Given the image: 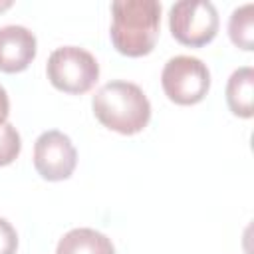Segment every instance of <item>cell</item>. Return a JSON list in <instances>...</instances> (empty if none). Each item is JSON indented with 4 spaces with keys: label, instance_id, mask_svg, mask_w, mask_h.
Returning a JSON list of instances; mask_svg holds the SVG:
<instances>
[{
    "label": "cell",
    "instance_id": "1",
    "mask_svg": "<svg viewBox=\"0 0 254 254\" xmlns=\"http://www.w3.org/2000/svg\"><path fill=\"white\" fill-rule=\"evenodd\" d=\"M111 42L129 58L147 56L159 38L161 4L157 0H119L111 4Z\"/></svg>",
    "mask_w": 254,
    "mask_h": 254
},
{
    "label": "cell",
    "instance_id": "2",
    "mask_svg": "<svg viewBox=\"0 0 254 254\" xmlns=\"http://www.w3.org/2000/svg\"><path fill=\"white\" fill-rule=\"evenodd\" d=\"M97 121L121 135L143 131L151 119V103L143 89L131 81L105 83L91 101Z\"/></svg>",
    "mask_w": 254,
    "mask_h": 254
},
{
    "label": "cell",
    "instance_id": "3",
    "mask_svg": "<svg viewBox=\"0 0 254 254\" xmlns=\"http://www.w3.org/2000/svg\"><path fill=\"white\" fill-rule=\"evenodd\" d=\"M46 71L56 89L64 93H85L99 77V64L87 50L64 46L50 54Z\"/></svg>",
    "mask_w": 254,
    "mask_h": 254
},
{
    "label": "cell",
    "instance_id": "4",
    "mask_svg": "<svg viewBox=\"0 0 254 254\" xmlns=\"http://www.w3.org/2000/svg\"><path fill=\"white\" fill-rule=\"evenodd\" d=\"M169 28L173 38L190 48L206 46L218 32V12L206 0H181L171 6Z\"/></svg>",
    "mask_w": 254,
    "mask_h": 254
},
{
    "label": "cell",
    "instance_id": "5",
    "mask_svg": "<svg viewBox=\"0 0 254 254\" xmlns=\"http://www.w3.org/2000/svg\"><path fill=\"white\" fill-rule=\"evenodd\" d=\"M161 83L171 101L179 105H194L204 99L210 87V71L198 58L175 56L165 64Z\"/></svg>",
    "mask_w": 254,
    "mask_h": 254
},
{
    "label": "cell",
    "instance_id": "6",
    "mask_svg": "<svg viewBox=\"0 0 254 254\" xmlns=\"http://www.w3.org/2000/svg\"><path fill=\"white\" fill-rule=\"evenodd\" d=\"M77 163L71 139L58 129L42 133L34 143V167L46 181L67 179Z\"/></svg>",
    "mask_w": 254,
    "mask_h": 254
},
{
    "label": "cell",
    "instance_id": "7",
    "mask_svg": "<svg viewBox=\"0 0 254 254\" xmlns=\"http://www.w3.org/2000/svg\"><path fill=\"white\" fill-rule=\"evenodd\" d=\"M36 58V36L24 26L0 28V71H24Z\"/></svg>",
    "mask_w": 254,
    "mask_h": 254
},
{
    "label": "cell",
    "instance_id": "8",
    "mask_svg": "<svg viewBox=\"0 0 254 254\" xmlns=\"http://www.w3.org/2000/svg\"><path fill=\"white\" fill-rule=\"evenodd\" d=\"M226 103L238 117H252L254 113V69L250 65L232 71L226 83Z\"/></svg>",
    "mask_w": 254,
    "mask_h": 254
},
{
    "label": "cell",
    "instance_id": "9",
    "mask_svg": "<svg viewBox=\"0 0 254 254\" xmlns=\"http://www.w3.org/2000/svg\"><path fill=\"white\" fill-rule=\"evenodd\" d=\"M56 254H115L111 240L93 228H73L58 242Z\"/></svg>",
    "mask_w": 254,
    "mask_h": 254
},
{
    "label": "cell",
    "instance_id": "10",
    "mask_svg": "<svg viewBox=\"0 0 254 254\" xmlns=\"http://www.w3.org/2000/svg\"><path fill=\"white\" fill-rule=\"evenodd\" d=\"M254 6L252 4H244L240 8H236L230 16L228 22V34L234 46L250 52L254 48V16H252Z\"/></svg>",
    "mask_w": 254,
    "mask_h": 254
},
{
    "label": "cell",
    "instance_id": "11",
    "mask_svg": "<svg viewBox=\"0 0 254 254\" xmlns=\"http://www.w3.org/2000/svg\"><path fill=\"white\" fill-rule=\"evenodd\" d=\"M20 149H22V141L16 127L6 121L0 123V167L10 165L20 155Z\"/></svg>",
    "mask_w": 254,
    "mask_h": 254
},
{
    "label": "cell",
    "instance_id": "12",
    "mask_svg": "<svg viewBox=\"0 0 254 254\" xmlns=\"http://www.w3.org/2000/svg\"><path fill=\"white\" fill-rule=\"evenodd\" d=\"M16 248H18V234L14 226L6 218H0V254H16Z\"/></svg>",
    "mask_w": 254,
    "mask_h": 254
},
{
    "label": "cell",
    "instance_id": "13",
    "mask_svg": "<svg viewBox=\"0 0 254 254\" xmlns=\"http://www.w3.org/2000/svg\"><path fill=\"white\" fill-rule=\"evenodd\" d=\"M8 113H10V101H8V93H6V89L0 85V123H4V121H6Z\"/></svg>",
    "mask_w": 254,
    "mask_h": 254
}]
</instances>
